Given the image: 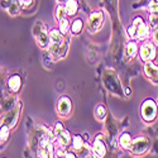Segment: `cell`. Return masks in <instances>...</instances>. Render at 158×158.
Here are the masks:
<instances>
[{
  "instance_id": "1",
  "label": "cell",
  "mask_w": 158,
  "mask_h": 158,
  "mask_svg": "<svg viewBox=\"0 0 158 158\" xmlns=\"http://www.w3.org/2000/svg\"><path fill=\"white\" fill-rule=\"evenodd\" d=\"M49 55L53 60H60L66 56L69 49V39L60 29L49 31Z\"/></svg>"
},
{
  "instance_id": "2",
  "label": "cell",
  "mask_w": 158,
  "mask_h": 158,
  "mask_svg": "<svg viewBox=\"0 0 158 158\" xmlns=\"http://www.w3.org/2000/svg\"><path fill=\"white\" fill-rule=\"evenodd\" d=\"M140 114L143 120L146 122H153L157 116V104L154 100L152 99H147L142 104V109H140Z\"/></svg>"
},
{
  "instance_id": "3",
  "label": "cell",
  "mask_w": 158,
  "mask_h": 158,
  "mask_svg": "<svg viewBox=\"0 0 158 158\" xmlns=\"http://www.w3.org/2000/svg\"><path fill=\"white\" fill-rule=\"evenodd\" d=\"M34 35H35V39L39 44V47L46 49L49 47V32L46 31V27L41 23L38 22L34 27V31H33Z\"/></svg>"
},
{
  "instance_id": "4",
  "label": "cell",
  "mask_w": 158,
  "mask_h": 158,
  "mask_svg": "<svg viewBox=\"0 0 158 158\" xmlns=\"http://www.w3.org/2000/svg\"><path fill=\"white\" fill-rule=\"evenodd\" d=\"M139 56H140V60L143 62H149V61H153L157 56V48H156V44L147 41L144 42L140 48H139Z\"/></svg>"
},
{
  "instance_id": "5",
  "label": "cell",
  "mask_w": 158,
  "mask_h": 158,
  "mask_svg": "<svg viewBox=\"0 0 158 158\" xmlns=\"http://www.w3.org/2000/svg\"><path fill=\"white\" fill-rule=\"evenodd\" d=\"M131 24H133L135 28V38L140 39V41H144V39H147L149 37V28L143 18L137 17Z\"/></svg>"
},
{
  "instance_id": "6",
  "label": "cell",
  "mask_w": 158,
  "mask_h": 158,
  "mask_svg": "<svg viewBox=\"0 0 158 158\" xmlns=\"http://www.w3.org/2000/svg\"><path fill=\"white\" fill-rule=\"evenodd\" d=\"M149 146H151V143H149V139L146 138V137H138L133 140V144H131V148L130 151L135 153V154H142L144 152H147L149 149Z\"/></svg>"
},
{
  "instance_id": "7",
  "label": "cell",
  "mask_w": 158,
  "mask_h": 158,
  "mask_svg": "<svg viewBox=\"0 0 158 158\" xmlns=\"http://www.w3.org/2000/svg\"><path fill=\"white\" fill-rule=\"evenodd\" d=\"M72 110V101L69 96H61L57 102V111L61 116H67Z\"/></svg>"
},
{
  "instance_id": "8",
  "label": "cell",
  "mask_w": 158,
  "mask_h": 158,
  "mask_svg": "<svg viewBox=\"0 0 158 158\" xmlns=\"http://www.w3.org/2000/svg\"><path fill=\"white\" fill-rule=\"evenodd\" d=\"M104 22V15L101 11H94L91 13L90 17H89V27L91 32H96L98 29L101 28Z\"/></svg>"
},
{
  "instance_id": "9",
  "label": "cell",
  "mask_w": 158,
  "mask_h": 158,
  "mask_svg": "<svg viewBox=\"0 0 158 158\" xmlns=\"http://www.w3.org/2000/svg\"><path fill=\"white\" fill-rule=\"evenodd\" d=\"M57 140H58V144L61 148H67L69 146H71V142H72V137L71 134L69 133V130H66L64 128L57 133H55Z\"/></svg>"
},
{
  "instance_id": "10",
  "label": "cell",
  "mask_w": 158,
  "mask_h": 158,
  "mask_svg": "<svg viewBox=\"0 0 158 158\" xmlns=\"http://www.w3.org/2000/svg\"><path fill=\"white\" fill-rule=\"evenodd\" d=\"M144 73H146V76L149 80L158 84V66L157 64L152 63L151 61L146 62V64H144Z\"/></svg>"
},
{
  "instance_id": "11",
  "label": "cell",
  "mask_w": 158,
  "mask_h": 158,
  "mask_svg": "<svg viewBox=\"0 0 158 158\" xmlns=\"http://www.w3.org/2000/svg\"><path fill=\"white\" fill-rule=\"evenodd\" d=\"M91 148H93V153H95L96 157H104L106 154V147H105V143H104V140H101L100 137H98L94 140Z\"/></svg>"
},
{
  "instance_id": "12",
  "label": "cell",
  "mask_w": 158,
  "mask_h": 158,
  "mask_svg": "<svg viewBox=\"0 0 158 158\" xmlns=\"http://www.w3.org/2000/svg\"><path fill=\"white\" fill-rule=\"evenodd\" d=\"M22 86V78L19 75H13L9 77L8 80V87L11 93H18Z\"/></svg>"
},
{
  "instance_id": "13",
  "label": "cell",
  "mask_w": 158,
  "mask_h": 158,
  "mask_svg": "<svg viewBox=\"0 0 158 158\" xmlns=\"http://www.w3.org/2000/svg\"><path fill=\"white\" fill-rule=\"evenodd\" d=\"M131 144H133V139H131L129 133H123L119 137V146L123 149H130L131 148Z\"/></svg>"
},
{
  "instance_id": "14",
  "label": "cell",
  "mask_w": 158,
  "mask_h": 158,
  "mask_svg": "<svg viewBox=\"0 0 158 158\" xmlns=\"http://www.w3.org/2000/svg\"><path fill=\"white\" fill-rule=\"evenodd\" d=\"M64 8H66L67 15L73 17V15L77 14V11H78V3L76 2V0H69L67 3H64Z\"/></svg>"
},
{
  "instance_id": "15",
  "label": "cell",
  "mask_w": 158,
  "mask_h": 158,
  "mask_svg": "<svg viewBox=\"0 0 158 158\" xmlns=\"http://www.w3.org/2000/svg\"><path fill=\"white\" fill-rule=\"evenodd\" d=\"M6 2H8V4H5V6L8 8L9 13L11 15H17L19 13L20 6H22L20 0H6Z\"/></svg>"
},
{
  "instance_id": "16",
  "label": "cell",
  "mask_w": 158,
  "mask_h": 158,
  "mask_svg": "<svg viewBox=\"0 0 158 158\" xmlns=\"http://www.w3.org/2000/svg\"><path fill=\"white\" fill-rule=\"evenodd\" d=\"M82 28H84V22H82L81 18H77V19H75V20L71 23V32H72V34H75V35L80 34L81 31H82Z\"/></svg>"
},
{
  "instance_id": "17",
  "label": "cell",
  "mask_w": 158,
  "mask_h": 158,
  "mask_svg": "<svg viewBox=\"0 0 158 158\" xmlns=\"http://www.w3.org/2000/svg\"><path fill=\"white\" fill-rule=\"evenodd\" d=\"M127 57L128 58H133L135 57L137 52H138V46H137V42L135 41H130L128 44H127Z\"/></svg>"
},
{
  "instance_id": "18",
  "label": "cell",
  "mask_w": 158,
  "mask_h": 158,
  "mask_svg": "<svg viewBox=\"0 0 158 158\" xmlns=\"http://www.w3.org/2000/svg\"><path fill=\"white\" fill-rule=\"evenodd\" d=\"M66 15H67V13H66V8L62 4H58L57 8H56V19L60 22V20L64 19Z\"/></svg>"
},
{
  "instance_id": "19",
  "label": "cell",
  "mask_w": 158,
  "mask_h": 158,
  "mask_svg": "<svg viewBox=\"0 0 158 158\" xmlns=\"http://www.w3.org/2000/svg\"><path fill=\"white\" fill-rule=\"evenodd\" d=\"M95 114H96V118L99 120H104L105 116H106V109H105L104 105H98L96 106V110H95Z\"/></svg>"
},
{
  "instance_id": "20",
  "label": "cell",
  "mask_w": 158,
  "mask_h": 158,
  "mask_svg": "<svg viewBox=\"0 0 158 158\" xmlns=\"http://www.w3.org/2000/svg\"><path fill=\"white\" fill-rule=\"evenodd\" d=\"M60 23V27H58V29L63 33V34H66L69 32V29L71 28V24H70V22L67 20V18H64V19H62V20H60L58 22Z\"/></svg>"
},
{
  "instance_id": "21",
  "label": "cell",
  "mask_w": 158,
  "mask_h": 158,
  "mask_svg": "<svg viewBox=\"0 0 158 158\" xmlns=\"http://www.w3.org/2000/svg\"><path fill=\"white\" fill-rule=\"evenodd\" d=\"M9 131H10V127L6 124H2V131H0V134H2V143L8 139Z\"/></svg>"
},
{
  "instance_id": "22",
  "label": "cell",
  "mask_w": 158,
  "mask_h": 158,
  "mask_svg": "<svg viewBox=\"0 0 158 158\" xmlns=\"http://www.w3.org/2000/svg\"><path fill=\"white\" fill-rule=\"evenodd\" d=\"M149 23L152 25V28H158V13H152L149 17Z\"/></svg>"
},
{
  "instance_id": "23",
  "label": "cell",
  "mask_w": 158,
  "mask_h": 158,
  "mask_svg": "<svg viewBox=\"0 0 158 158\" xmlns=\"http://www.w3.org/2000/svg\"><path fill=\"white\" fill-rule=\"evenodd\" d=\"M149 11L151 13H158V2L157 0H153V2L149 4Z\"/></svg>"
},
{
  "instance_id": "24",
  "label": "cell",
  "mask_w": 158,
  "mask_h": 158,
  "mask_svg": "<svg viewBox=\"0 0 158 158\" xmlns=\"http://www.w3.org/2000/svg\"><path fill=\"white\" fill-rule=\"evenodd\" d=\"M153 43L158 47V28H156L153 32Z\"/></svg>"
},
{
  "instance_id": "25",
  "label": "cell",
  "mask_w": 158,
  "mask_h": 158,
  "mask_svg": "<svg viewBox=\"0 0 158 158\" xmlns=\"http://www.w3.org/2000/svg\"><path fill=\"white\" fill-rule=\"evenodd\" d=\"M32 3H33V0H20L22 6H29L32 5Z\"/></svg>"
},
{
  "instance_id": "26",
  "label": "cell",
  "mask_w": 158,
  "mask_h": 158,
  "mask_svg": "<svg viewBox=\"0 0 158 158\" xmlns=\"http://www.w3.org/2000/svg\"><path fill=\"white\" fill-rule=\"evenodd\" d=\"M63 157H69V158H71V157H76V154H75V152H66V151H64Z\"/></svg>"
},
{
  "instance_id": "27",
  "label": "cell",
  "mask_w": 158,
  "mask_h": 158,
  "mask_svg": "<svg viewBox=\"0 0 158 158\" xmlns=\"http://www.w3.org/2000/svg\"><path fill=\"white\" fill-rule=\"evenodd\" d=\"M57 2H58V3L61 4V3H67V2H69V0H57Z\"/></svg>"
},
{
  "instance_id": "28",
  "label": "cell",
  "mask_w": 158,
  "mask_h": 158,
  "mask_svg": "<svg viewBox=\"0 0 158 158\" xmlns=\"http://www.w3.org/2000/svg\"><path fill=\"white\" fill-rule=\"evenodd\" d=\"M157 2H158V0H157Z\"/></svg>"
}]
</instances>
